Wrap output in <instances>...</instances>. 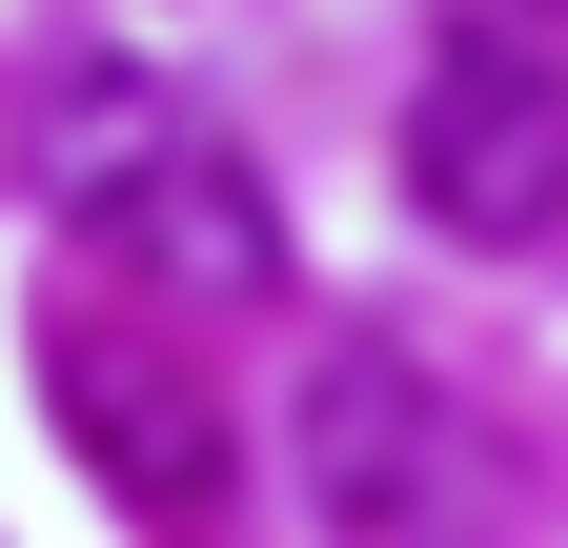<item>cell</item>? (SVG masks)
<instances>
[{"label": "cell", "instance_id": "obj_1", "mask_svg": "<svg viewBox=\"0 0 568 548\" xmlns=\"http://www.w3.org/2000/svg\"><path fill=\"white\" fill-rule=\"evenodd\" d=\"M21 163H41L61 224H82L122 285H163V305H264V285H284V203H264V163H244L183 82H142V61H41Z\"/></svg>", "mask_w": 568, "mask_h": 548}, {"label": "cell", "instance_id": "obj_2", "mask_svg": "<svg viewBox=\"0 0 568 548\" xmlns=\"http://www.w3.org/2000/svg\"><path fill=\"white\" fill-rule=\"evenodd\" d=\"M406 203L447 244H548L568 224V61L528 21H447L406 82Z\"/></svg>", "mask_w": 568, "mask_h": 548}, {"label": "cell", "instance_id": "obj_3", "mask_svg": "<svg viewBox=\"0 0 568 548\" xmlns=\"http://www.w3.org/2000/svg\"><path fill=\"white\" fill-rule=\"evenodd\" d=\"M305 508L345 548H467L487 528V427L406 346H325L305 366Z\"/></svg>", "mask_w": 568, "mask_h": 548}, {"label": "cell", "instance_id": "obj_4", "mask_svg": "<svg viewBox=\"0 0 568 548\" xmlns=\"http://www.w3.org/2000/svg\"><path fill=\"white\" fill-rule=\"evenodd\" d=\"M41 386H61L82 467H102L163 548H224V447H244V427H224V386H203L142 305H61V325H41Z\"/></svg>", "mask_w": 568, "mask_h": 548}]
</instances>
